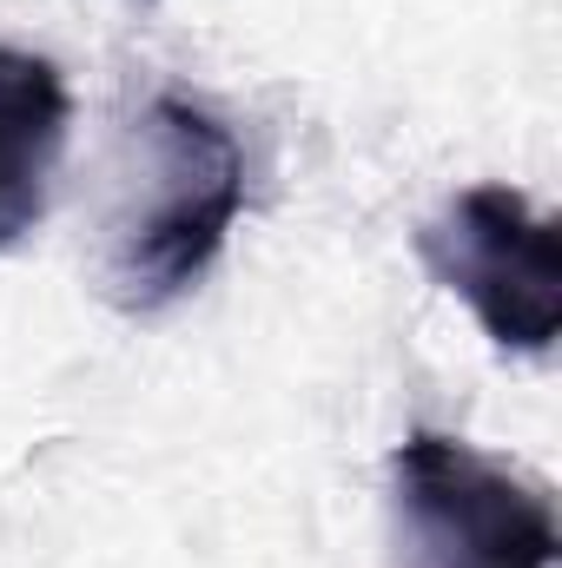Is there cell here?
Returning a JSON list of instances; mask_svg holds the SVG:
<instances>
[{
    "label": "cell",
    "mask_w": 562,
    "mask_h": 568,
    "mask_svg": "<svg viewBox=\"0 0 562 568\" xmlns=\"http://www.w3.org/2000/svg\"><path fill=\"white\" fill-rule=\"evenodd\" d=\"M411 568H556V509L463 436L411 429L391 456Z\"/></svg>",
    "instance_id": "7a4b0ae2"
},
{
    "label": "cell",
    "mask_w": 562,
    "mask_h": 568,
    "mask_svg": "<svg viewBox=\"0 0 562 568\" xmlns=\"http://www.w3.org/2000/svg\"><path fill=\"white\" fill-rule=\"evenodd\" d=\"M133 179L107 239V291L120 311H165L212 272L245 205V152L225 120L185 93H159L133 126Z\"/></svg>",
    "instance_id": "6da1fadb"
},
{
    "label": "cell",
    "mask_w": 562,
    "mask_h": 568,
    "mask_svg": "<svg viewBox=\"0 0 562 568\" xmlns=\"http://www.w3.org/2000/svg\"><path fill=\"white\" fill-rule=\"evenodd\" d=\"M67 80L40 53L0 47V252L20 245L53 199V172L67 152Z\"/></svg>",
    "instance_id": "277c9868"
},
{
    "label": "cell",
    "mask_w": 562,
    "mask_h": 568,
    "mask_svg": "<svg viewBox=\"0 0 562 568\" xmlns=\"http://www.w3.org/2000/svg\"><path fill=\"white\" fill-rule=\"evenodd\" d=\"M418 258L450 297L476 311L490 344L543 357L562 324V245L516 185H463L436 219H423Z\"/></svg>",
    "instance_id": "3957f363"
}]
</instances>
